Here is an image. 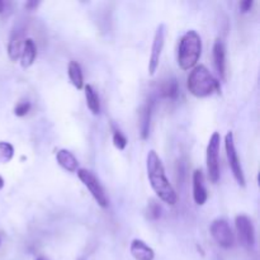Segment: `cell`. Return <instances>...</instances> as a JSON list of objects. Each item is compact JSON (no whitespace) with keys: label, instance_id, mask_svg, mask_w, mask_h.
I'll return each mask as SVG.
<instances>
[{"label":"cell","instance_id":"6da1fadb","mask_svg":"<svg viewBox=\"0 0 260 260\" xmlns=\"http://www.w3.org/2000/svg\"><path fill=\"white\" fill-rule=\"evenodd\" d=\"M147 177H149L150 184L155 193L157 194L160 199L170 206H174L178 201L176 191L171 187V184L167 181L165 176V169L162 165L161 160L157 156L154 150L149 152L147 155Z\"/></svg>","mask_w":260,"mask_h":260},{"label":"cell","instance_id":"7a4b0ae2","mask_svg":"<svg viewBox=\"0 0 260 260\" xmlns=\"http://www.w3.org/2000/svg\"><path fill=\"white\" fill-rule=\"evenodd\" d=\"M188 89L197 98H206L213 93H220V82L212 76L203 65L194 67L188 76Z\"/></svg>","mask_w":260,"mask_h":260},{"label":"cell","instance_id":"3957f363","mask_svg":"<svg viewBox=\"0 0 260 260\" xmlns=\"http://www.w3.org/2000/svg\"><path fill=\"white\" fill-rule=\"evenodd\" d=\"M202 41L196 31H188L182 37L178 51V64L181 69L189 70L201 57Z\"/></svg>","mask_w":260,"mask_h":260},{"label":"cell","instance_id":"277c9868","mask_svg":"<svg viewBox=\"0 0 260 260\" xmlns=\"http://www.w3.org/2000/svg\"><path fill=\"white\" fill-rule=\"evenodd\" d=\"M77 177L82 182V184L88 188V191L91 192V194L96 199L97 203L103 208L108 207V198H107L106 193H104L103 187H102L98 178L94 176L93 172L86 169H77Z\"/></svg>","mask_w":260,"mask_h":260},{"label":"cell","instance_id":"5b68a950","mask_svg":"<svg viewBox=\"0 0 260 260\" xmlns=\"http://www.w3.org/2000/svg\"><path fill=\"white\" fill-rule=\"evenodd\" d=\"M221 136L218 132H213L207 146V170L208 179L212 183H217L220 179V165H218V152H220Z\"/></svg>","mask_w":260,"mask_h":260},{"label":"cell","instance_id":"8992f818","mask_svg":"<svg viewBox=\"0 0 260 260\" xmlns=\"http://www.w3.org/2000/svg\"><path fill=\"white\" fill-rule=\"evenodd\" d=\"M225 147H226V155H227L228 165H230L234 178L236 179L237 183L241 187H245V177L244 171H242L241 164H240L239 156H237L236 147H235L234 142V135L232 132H228L225 137Z\"/></svg>","mask_w":260,"mask_h":260},{"label":"cell","instance_id":"52a82bcc","mask_svg":"<svg viewBox=\"0 0 260 260\" xmlns=\"http://www.w3.org/2000/svg\"><path fill=\"white\" fill-rule=\"evenodd\" d=\"M211 235L215 239V241L220 245L223 249H230V247L234 246L235 244V236L231 231L230 225L227 223V221L222 220V218H218L215 220L211 225Z\"/></svg>","mask_w":260,"mask_h":260},{"label":"cell","instance_id":"ba28073f","mask_svg":"<svg viewBox=\"0 0 260 260\" xmlns=\"http://www.w3.org/2000/svg\"><path fill=\"white\" fill-rule=\"evenodd\" d=\"M24 41H26V26L23 22H19L14 26L8 43V55L12 61H17L21 57Z\"/></svg>","mask_w":260,"mask_h":260},{"label":"cell","instance_id":"9c48e42d","mask_svg":"<svg viewBox=\"0 0 260 260\" xmlns=\"http://www.w3.org/2000/svg\"><path fill=\"white\" fill-rule=\"evenodd\" d=\"M235 225L240 242L247 249H251L255 244V231L251 220L247 216L240 215L235 218Z\"/></svg>","mask_w":260,"mask_h":260},{"label":"cell","instance_id":"30bf717a","mask_svg":"<svg viewBox=\"0 0 260 260\" xmlns=\"http://www.w3.org/2000/svg\"><path fill=\"white\" fill-rule=\"evenodd\" d=\"M164 40H165V26L160 24L156 28V32L154 36V42H152L151 56H150L149 62V72L150 75H154L156 72L157 66H159L160 56H161L162 48H164Z\"/></svg>","mask_w":260,"mask_h":260},{"label":"cell","instance_id":"8fae6325","mask_svg":"<svg viewBox=\"0 0 260 260\" xmlns=\"http://www.w3.org/2000/svg\"><path fill=\"white\" fill-rule=\"evenodd\" d=\"M207 189L205 187V177L201 170L193 172V198L198 206H203L207 201Z\"/></svg>","mask_w":260,"mask_h":260},{"label":"cell","instance_id":"7c38bea8","mask_svg":"<svg viewBox=\"0 0 260 260\" xmlns=\"http://www.w3.org/2000/svg\"><path fill=\"white\" fill-rule=\"evenodd\" d=\"M131 254L136 260H154L155 252L146 242L135 239L131 242Z\"/></svg>","mask_w":260,"mask_h":260},{"label":"cell","instance_id":"4fadbf2b","mask_svg":"<svg viewBox=\"0 0 260 260\" xmlns=\"http://www.w3.org/2000/svg\"><path fill=\"white\" fill-rule=\"evenodd\" d=\"M213 62H215V67L217 70L218 75L222 80H225V70H226V52H225V45L221 40H216L215 45H213Z\"/></svg>","mask_w":260,"mask_h":260},{"label":"cell","instance_id":"5bb4252c","mask_svg":"<svg viewBox=\"0 0 260 260\" xmlns=\"http://www.w3.org/2000/svg\"><path fill=\"white\" fill-rule=\"evenodd\" d=\"M37 56V47L32 38H26L21 53V64L23 69H28L35 62Z\"/></svg>","mask_w":260,"mask_h":260},{"label":"cell","instance_id":"9a60e30c","mask_svg":"<svg viewBox=\"0 0 260 260\" xmlns=\"http://www.w3.org/2000/svg\"><path fill=\"white\" fill-rule=\"evenodd\" d=\"M152 102H147L141 108L140 112V133L142 140H146L150 133V123H151Z\"/></svg>","mask_w":260,"mask_h":260},{"label":"cell","instance_id":"2e32d148","mask_svg":"<svg viewBox=\"0 0 260 260\" xmlns=\"http://www.w3.org/2000/svg\"><path fill=\"white\" fill-rule=\"evenodd\" d=\"M56 159H57V162L60 164V166L64 167L65 170L70 172L77 171V160L69 150L61 149L56 152Z\"/></svg>","mask_w":260,"mask_h":260},{"label":"cell","instance_id":"e0dca14e","mask_svg":"<svg viewBox=\"0 0 260 260\" xmlns=\"http://www.w3.org/2000/svg\"><path fill=\"white\" fill-rule=\"evenodd\" d=\"M85 99H86V104H88V108L91 109L92 113L98 114L101 112L99 97L92 85H85Z\"/></svg>","mask_w":260,"mask_h":260},{"label":"cell","instance_id":"ac0fdd59","mask_svg":"<svg viewBox=\"0 0 260 260\" xmlns=\"http://www.w3.org/2000/svg\"><path fill=\"white\" fill-rule=\"evenodd\" d=\"M67 72H69V77L75 88L81 89L84 86V77H82V71L80 65L76 61H71L69 64V71Z\"/></svg>","mask_w":260,"mask_h":260},{"label":"cell","instance_id":"d6986e66","mask_svg":"<svg viewBox=\"0 0 260 260\" xmlns=\"http://www.w3.org/2000/svg\"><path fill=\"white\" fill-rule=\"evenodd\" d=\"M179 88H178V82H177L176 79L167 80L162 84L161 86V97L166 99H176L178 97Z\"/></svg>","mask_w":260,"mask_h":260},{"label":"cell","instance_id":"ffe728a7","mask_svg":"<svg viewBox=\"0 0 260 260\" xmlns=\"http://www.w3.org/2000/svg\"><path fill=\"white\" fill-rule=\"evenodd\" d=\"M14 156V147L9 142H0V162L6 164L9 162Z\"/></svg>","mask_w":260,"mask_h":260},{"label":"cell","instance_id":"44dd1931","mask_svg":"<svg viewBox=\"0 0 260 260\" xmlns=\"http://www.w3.org/2000/svg\"><path fill=\"white\" fill-rule=\"evenodd\" d=\"M113 145L117 147L118 150H125V147L127 146V138H126L118 130L114 131L113 133Z\"/></svg>","mask_w":260,"mask_h":260},{"label":"cell","instance_id":"7402d4cb","mask_svg":"<svg viewBox=\"0 0 260 260\" xmlns=\"http://www.w3.org/2000/svg\"><path fill=\"white\" fill-rule=\"evenodd\" d=\"M160 206L157 205L155 201H151L147 207V215H149L150 220H157L160 217Z\"/></svg>","mask_w":260,"mask_h":260},{"label":"cell","instance_id":"603a6c76","mask_svg":"<svg viewBox=\"0 0 260 260\" xmlns=\"http://www.w3.org/2000/svg\"><path fill=\"white\" fill-rule=\"evenodd\" d=\"M30 109H31L30 102H21V103L14 108V114L18 116V117H23V116H26V114L30 112Z\"/></svg>","mask_w":260,"mask_h":260},{"label":"cell","instance_id":"cb8c5ba5","mask_svg":"<svg viewBox=\"0 0 260 260\" xmlns=\"http://www.w3.org/2000/svg\"><path fill=\"white\" fill-rule=\"evenodd\" d=\"M252 4H254L252 0H244V2L240 3V9H241L242 13H247L252 8Z\"/></svg>","mask_w":260,"mask_h":260},{"label":"cell","instance_id":"d4e9b609","mask_svg":"<svg viewBox=\"0 0 260 260\" xmlns=\"http://www.w3.org/2000/svg\"><path fill=\"white\" fill-rule=\"evenodd\" d=\"M38 6H40V2H36V0H31V2H27V3H26V9H28V11H33V9L37 8Z\"/></svg>","mask_w":260,"mask_h":260},{"label":"cell","instance_id":"484cf974","mask_svg":"<svg viewBox=\"0 0 260 260\" xmlns=\"http://www.w3.org/2000/svg\"><path fill=\"white\" fill-rule=\"evenodd\" d=\"M4 8H6V3H4L3 0H0V13H3Z\"/></svg>","mask_w":260,"mask_h":260},{"label":"cell","instance_id":"4316f807","mask_svg":"<svg viewBox=\"0 0 260 260\" xmlns=\"http://www.w3.org/2000/svg\"><path fill=\"white\" fill-rule=\"evenodd\" d=\"M3 187H4V179L0 177V189H3Z\"/></svg>","mask_w":260,"mask_h":260},{"label":"cell","instance_id":"83f0119b","mask_svg":"<svg viewBox=\"0 0 260 260\" xmlns=\"http://www.w3.org/2000/svg\"><path fill=\"white\" fill-rule=\"evenodd\" d=\"M37 260H45V259H37Z\"/></svg>","mask_w":260,"mask_h":260}]
</instances>
